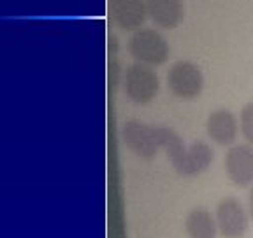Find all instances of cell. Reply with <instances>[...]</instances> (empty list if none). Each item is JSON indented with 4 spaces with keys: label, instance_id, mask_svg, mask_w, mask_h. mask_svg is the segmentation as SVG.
I'll list each match as a JSON object with an SVG mask.
<instances>
[{
    "label": "cell",
    "instance_id": "6da1fadb",
    "mask_svg": "<svg viewBox=\"0 0 253 238\" xmlns=\"http://www.w3.org/2000/svg\"><path fill=\"white\" fill-rule=\"evenodd\" d=\"M122 139L126 148L141 159L155 157L157 152L164 148L178 173L185 164L188 147H185L181 138L167 127L150 125V123L139 122V120H128L123 123Z\"/></svg>",
    "mask_w": 253,
    "mask_h": 238
},
{
    "label": "cell",
    "instance_id": "7a4b0ae2",
    "mask_svg": "<svg viewBox=\"0 0 253 238\" xmlns=\"http://www.w3.org/2000/svg\"><path fill=\"white\" fill-rule=\"evenodd\" d=\"M128 53L137 63L157 67L169 59V44L166 37L155 28H139L128 39Z\"/></svg>",
    "mask_w": 253,
    "mask_h": 238
},
{
    "label": "cell",
    "instance_id": "3957f363",
    "mask_svg": "<svg viewBox=\"0 0 253 238\" xmlns=\"http://www.w3.org/2000/svg\"><path fill=\"white\" fill-rule=\"evenodd\" d=\"M123 88L126 97L135 104H148L160 90V79L153 67L142 63H130L123 72Z\"/></svg>",
    "mask_w": 253,
    "mask_h": 238
},
{
    "label": "cell",
    "instance_id": "277c9868",
    "mask_svg": "<svg viewBox=\"0 0 253 238\" xmlns=\"http://www.w3.org/2000/svg\"><path fill=\"white\" fill-rule=\"evenodd\" d=\"M167 85L178 99L192 101L201 95L204 88V76L197 63L190 60H178L167 72Z\"/></svg>",
    "mask_w": 253,
    "mask_h": 238
},
{
    "label": "cell",
    "instance_id": "5b68a950",
    "mask_svg": "<svg viewBox=\"0 0 253 238\" xmlns=\"http://www.w3.org/2000/svg\"><path fill=\"white\" fill-rule=\"evenodd\" d=\"M214 217H216L218 231L225 238H241L248 230L252 219L243 203L234 196H227L218 203Z\"/></svg>",
    "mask_w": 253,
    "mask_h": 238
},
{
    "label": "cell",
    "instance_id": "8992f818",
    "mask_svg": "<svg viewBox=\"0 0 253 238\" xmlns=\"http://www.w3.org/2000/svg\"><path fill=\"white\" fill-rule=\"evenodd\" d=\"M223 166L229 180L237 187L253 185V145H232L227 150Z\"/></svg>",
    "mask_w": 253,
    "mask_h": 238
},
{
    "label": "cell",
    "instance_id": "52a82bcc",
    "mask_svg": "<svg viewBox=\"0 0 253 238\" xmlns=\"http://www.w3.org/2000/svg\"><path fill=\"white\" fill-rule=\"evenodd\" d=\"M113 23L125 32H135L148 18L146 0H107Z\"/></svg>",
    "mask_w": 253,
    "mask_h": 238
},
{
    "label": "cell",
    "instance_id": "ba28073f",
    "mask_svg": "<svg viewBox=\"0 0 253 238\" xmlns=\"http://www.w3.org/2000/svg\"><path fill=\"white\" fill-rule=\"evenodd\" d=\"M206 131L216 145L232 147L239 134V120L230 110H214L206 120Z\"/></svg>",
    "mask_w": 253,
    "mask_h": 238
},
{
    "label": "cell",
    "instance_id": "9c48e42d",
    "mask_svg": "<svg viewBox=\"0 0 253 238\" xmlns=\"http://www.w3.org/2000/svg\"><path fill=\"white\" fill-rule=\"evenodd\" d=\"M146 11L148 18L166 30H174L185 18L181 0H146Z\"/></svg>",
    "mask_w": 253,
    "mask_h": 238
},
{
    "label": "cell",
    "instance_id": "30bf717a",
    "mask_svg": "<svg viewBox=\"0 0 253 238\" xmlns=\"http://www.w3.org/2000/svg\"><path fill=\"white\" fill-rule=\"evenodd\" d=\"M183 226H185V233L188 235V238H216V235L220 233L216 217L204 206L192 208L186 214Z\"/></svg>",
    "mask_w": 253,
    "mask_h": 238
},
{
    "label": "cell",
    "instance_id": "8fae6325",
    "mask_svg": "<svg viewBox=\"0 0 253 238\" xmlns=\"http://www.w3.org/2000/svg\"><path fill=\"white\" fill-rule=\"evenodd\" d=\"M213 159H214V152L206 141L190 143L188 148H186L185 164H183L179 175L181 177H197V175L204 173L211 166Z\"/></svg>",
    "mask_w": 253,
    "mask_h": 238
},
{
    "label": "cell",
    "instance_id": "7c38bea8",
    "mask_svg": "<svg viewBox=\"0 0 253 238\" xmlns=\"http://www.w3.org/2000/svg\"><path fill=\"white\" fill-rule=\"evenodd\" d=\"M239 132L248 145H253V101L246 103L239 113Z\"/></svg>",
    "mask_w": 253,
    "mask_h": 238
},
{
    "label": "cell",
    "instance_id": "4fadbf2b",
    "mask_svg": "<svg viewBox=\"0 0 253 238\" xmlns=\"http://www.w3.org/2000/svg\"><path fill=\"white\" fill-rule=\"evenodd\" d=\"M248 212H250V217L253 219V185L250 187V192H248Z\"/></svg>",
    "mask_w": 253,
    "mask_h": 238
}]
</instances>
